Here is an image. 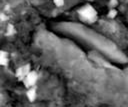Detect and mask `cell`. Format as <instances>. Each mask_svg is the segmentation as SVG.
<instances>
[{
  "mask_svg": "<svg viewBox=\"0 0 128 107\" xmlns=\"http://www.w3.org/2000/svg\"><path fill=\"white\" fill-rule=\"evenodd\" d=\"M8 63V53L5 51H0V65H7Z\"/></svg>",
  "mask_w": 128,
  "mask_h": 107,
  "instance_id": "cell-4",
  "label": "cell"
},
{
  "mask_svg": "<svg viewBox=\"0 0 128 107\" xmlns=\"http://www.w3.org/2000/svg\"><path fill=\"white\" fill-rule=\"evenodd\" d=\"M27 97L30 101H34L35 98H36V89L35 88H30L28 91H27Z\"/></svg>",
  "mask_w": 128,
  "mask_h": 107,
  "instance_id": "cell-5",
  "label": "cell"
},
{
  "mask_svg": "<svg viewBox=\"0 0 128 107\" xmlns=\"http://www.w3.org/2000/svg\"><path fill=\"white\" fill-rule=\"evenodd\" d=\"M31 70H30V67H29V65L27 64V65H24V66H21V67H19L18 69H17V71H16V77L18 78V80H23L24 78H25V76L30 72Z\"/></svg>",
  "mask_w": 128,
  "mask_h": 107,
  "instance_id": "cell-3",
  "label": "cell"
},
{
  "mask_svg": "<svg viewBox=\"0 0 128 107\" xmlns=\"http://www.w3.org/2000/svg\"><path fill=\"white\" fill-rule=\"evenodd\" d=\"M116 14H117V11H116L115 9H111V10L109 11V13H108V17H109L110 19H113V18L116 16Z\"/></svg>",
  "mask_w": 128,
  "mask_h": 107,
  "instance_id": "cell-6",
  "label": "cell"
},
{
  "mask_svg": "<svg viewBox=\"0 0 128 107\" xmlns=\"http://www.w3.org/2000/svg\"><path fill=\"white\" fill-rule=\"evenodd\" d=\"M110 5H111V6L117 5V0H111V1H110Z\"/></svg>",
  "mask_w": 128,
  "mask_h": 107,
  "instance_id": "cell-9",
  "label": "cell"
},
{
  "mask_svg": "<svg viewBox=\"0 0 128 107\" xmlns=\"http://www.w3.org/2000/svg\"><path fill=\"white\" fill-rule=\"evenodd\" d=\"M54 3H55L56 6L60 7V6H62L64 4V0H54Z\"/></svg>",
  "mask_w": 128,
  "mask_h": 107,
  "instance_id": "cell-7",
  "label": "cell"
},
{
  "mask_svg": "<svg viewBox=\"0 0 128 107\" xmlns=\"http://www.w3.org/2000/svg\"><path fill=\"white\" fill-rule=\"evenodd\" d=\"M37 81V73L35 71H30L26 76L25 78L23 79V82H24V85L28 88H31L32 86H34V84L36 83Z\"/></svg>",
  "mask_w": 128,
  "mask_h": 107,
  "instance_id": "cell-2",
  "label": "cell"
},
{
  "mask_svg": "<svg viewBox=\"0 0 128 107\" xmlns=\"http://www.w3.org/2000/svg\"><path fill=\"white\" fill-rule=\"evenodd\" d=\"M78 13H79V16L82 18V20L87 21V22H90V23L91 22H94L97 19V12L89 4L83 6L81 9H79Z\"/></svg>",
  "mask_w": 128,
  "mask_h": 107,
  "instance_id": "cell-1",
  "label": "cell"
},
{
  "mask_svg": "<svg viewBox=\"0 0 128 107\" xmlns=\"http://www.w3.org/2000/svg\"><path fill=\"white\" fill-rule=\"evenodd\" d=\"M14 28H13V26L12 25H9V27H8V30H7V34L8 35H11L12 33H14Z\"/></svg>",
  "mask_w": 128,
  "mask_h": 107,
  "instance_id": "cell-8",
  "label": "cell"
}]
</instances>
